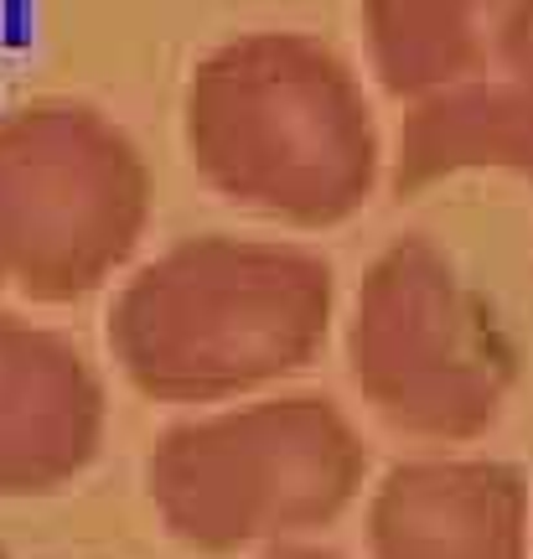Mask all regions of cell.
<instances>
[{
	"instance_id": "1",
	"label": "cell",
	"mask_w": 533,
	"mask_h": 559,
	"mask_svg": "<svg viewBox=\"0 0 533 559\" xmlns=\"http://www.w3.org/2000/svg\"><path fill=\"white\" fill-rule=\"evenodd\" d=\"M181 140L217 198L291 228L357 218L389 160L353 62L285 26L238 32L192 68Z\"/></svg>"
},
{
	"instance_id": "2",
	"label": "cell",
	"mask_w": 533,
	"mask_h": 559,
	"mask_svg": "<svg viewBox=\"0 0 533 559\" xmlns=\"http://www.w3.org/2000/svg\"><path fill=\"white\" fill-rule=\"evenodd\" d=\"M336 275L317 249L198 234L119 285L109 353L156 404H223L311 368L332 337Z\"/></svg>"
},
{
	"instance_id": "3",
	"label": "cell",
	"mask_w": 533,
	"mask_h": 559,
	"mask_svg": "<svg viewBox=\"0 0 533 559\" xmlns=\"http://www.w3.org/2000/svg\"><path fill=\"white\" fill-rule=\"evenodd\" d=\"M368 481V445L327 394L181 419L145 456V492L171 539L202 555L275 549L336 523Z\"/></svg>"
},
{
	"instance_id": "4",
	"label": "cell",
	"mask_w": 533,
	"mask_h": 559,
	"mask_svg": "<svg viewBox=\"0 0 533 559\" xmlns=\"http://www.w3.org/2000/svg\"><path fill=\"white\" fill-rule=\"evenodd\" d=\"M347 368L389 430L435 445L487 436L518 383L497 306L425 234L394 239L357 285Z\"/></svg>"
},
{
	"instance_id": "5",
	"label": "cell",
	"mask_w": 533,
	"mask_h": 559,
	"mask_svg": "<svg viewBox=\"0 0 533 559\" xmlns=\"http://www.w3.org/2000/svg\"><path fill=\"white\" fill-rule=\"evenodd\" d=\"M151 228V166L104 109L32 99L0 115V275L68 306L135 260Z\"/></svg>"
},
{
	"instance_id": "6",
	"label": "cell",
	"mask_w": 533,
	"mask_h": 559,
	"mask_svg": "<svg viewBox=\"0 0 533 559\" xmlns=\"http://www.w3.org/2000/svg\"><path fill=\"white\" fill-rule=\"evenodd\" d=\"M109 400L73 342L0 317V498H42L99 456Z\"/></svg>"
},
{
	"instance_id": "7",
	"label": "cell",
	"mask_w": 533,
	"mask_h": 559,
	"mask_svg": "<svg viewBox=\"0 0 533 559\" xmlns=\"http://www.w3.org/2000/svg\"><path fill=\"white\" fill-rule=\"evenodd\" d=\"M374 559H529V487L493 456L399 461L368 498Z\"/></svg>"
},
{
	"instance_id": "8",
	"label": "cell",
	"mask_w": 533,
	"mask_h": 559,
	"mask_svg": "<svg viewBox=\"0 0 533 559\" xmlns=\"http://www.w3.org/2000/svg\"><path fill=\"white\" fill-rule=\"evenodd\" d=\"M523 0H363L378 83L404 104L487 79Z\"/></svg>"
},
{
	"instance_id": "9",
	"label": "cell",
	"mask_w": 533,
	"mask_h": 559,
	"mask_svg": "<svg viewBox=\"0 0 533 559\" xmlns=\"http://www.w3.org/2000/svg\"><path fill=\"white\" fill-rule=\"evenodd\" d=\"M466 171H508L533 181V99L493 73L410 104L389 181L399 198H415Z\"/></svg>"
},
{
	"instance_id": "10",
	"label": "cell",
	"mask_w": 533,
	"mask_h": 559,
	"mask_svg": "<svg viewBox=\"0 0 533 559\" xmlns=\"http://www.w3.org/2000/svg\"><path fill=\"white\" fill-rule=\"evenodd\" d=\"M497 79H508L533 99V0H523V11L513 16L502 52H497Z\"/></svg>"
},
{
	"instance_id": "11",
	"label": "cell",
	"mask_w": 533,
	"mask_h": 559,
	"mask_svg": "<svg viewBox=\"0 0 533 559\" xmlns=\"http://www.w3.org/2000/svg\"><path fill=\"white\" fill-rule=\"evenodd\" d=\"M259 559H342V555H332V549H311V544H275L270 555H259Z\"/></svg>"
},
{
	"instance_id": "12",
	"label": "cell",
	"mask_w": 533,
	"mask_h": 559,
	"mask_svg": "<svg viewBox=\"0 0 533 559\" xmlns=\"http://www.w3.org/2000/svg\"><path fill=\"white\" fill-rule=\"evenodd\" d=\"M0 559H11V555H5V544H0Z\"/></svg>"
},
{
	"instance_id": "13",
	"label": "cell",
	"mask_w": 533,
	"mask_h": 559,
	"mask_svg": "<svg viewBox=\"0 0 533 559\" xmlns=\"http://www.w3.org/2000/svg\"><path fill=\"white\" fill-rule=\"evenodd\" d=\"M0 290H5V275H0Z\"/></svg>"
}]
</instances>
